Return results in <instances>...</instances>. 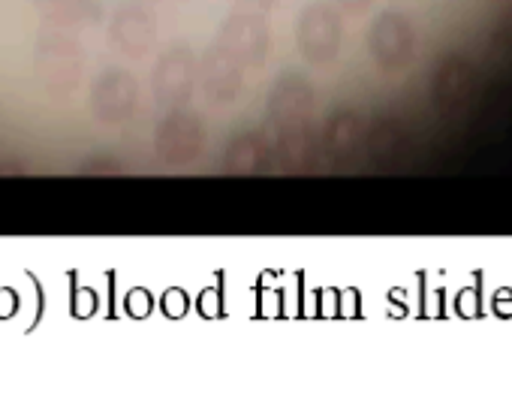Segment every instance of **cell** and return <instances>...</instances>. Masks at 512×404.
<instances>
[{
  "label": "cell",
  "mask_w": 512,
  "mask_h": 404,
  "mask_svg": "<svg viewBox=\"0 0 512 404\" xmlns=\"http://www.w3.org/2000/svg\"><path fill=\"white\" fill-rule=\"evenodd\" d=\"M296 40L308 61H314V64L332 61L344 40V25H341L338 10L329 4H311L299 19Z\"/></svg>",
  "instance_id": "obj_1"
},
{
  "label": "cell",
  "mask_w": 512,
  "mask_h": 404,
  "mask_svg": "<svg viewBox=\"0 0 512 404\" xmlns=\"http://www.w3.org/2000/svg\"><path fill=\"white\" fill-rule=\"evenodd\" d=\"M368 49L371 58L383 67V70H401L410 64L413 49H416V34L407 16L401 13H383L368 34Z\"/></svg>",
  "instance_id": "obj_2"
},
{
  "label": "cell",
  "mask_w": 512,
  "mask_h": 404,
  "mask_svg": "<svg viewBox=\"0 0 512 404\" xmlns=\"http://www.w3.org/2000/svg\"><path fill=\"white\" fill-rule=\"evenodd\" d=\"M272 37L263 19L256 16H232L220 34V52H226L235 64L241 67H256L263 64V58L269 55Z\"/></svg>",
  "instance_id": "obj_3"
},
{
  "label": "cell",
  "mask_w": 512,
  "mask_h": 404,
  "mask_svg": "<svg viewBox=\"0 0 512 404\" xmlns=\"http://www.w3.org/2000/svg\"><path fill=\"white\" fill-rule=\"evenodd\" d=\"M79 46L67 37H49L37 46V76L40 82L55 91V94H67L76 82H79Z\"/></svg>",
  "instance_id": "obj_4"
},
{
  "label": "cell",
  "mask_w": 512,
  "mask_h": 404,
  "mask_svg": "<svg viewBox=\"0 0 512 404\" xmlns=\"http://www.w3.org/2000/svg\"><path fill=\"white\" fill-rule=\"evenodd\" d=\"M196 88V61L187 49L166 52L154 67V97L163 106H181Z\"/></svg>",
  "instance_id": "obj_5"
},
{
  "label": "cell",
  "mask_w": 512,
  "mask_h": 404,
  "mask_svg": "<svg viewBox=\"0 0 512 404\" xmlns=\"http://www.w3.org/2000/svg\"><path fill=\"white\" fill-rule=\"evenodd\" d=\"M136 97H139L136 79L124 70H112L103 79H97L91 91V109L100 121L118 124L130 118V112L136 109Z\"/></svg>",
  "instance_id": "obj_6"
},
{
  "label": "cell",
  "mask_w": 512,
  "mask_h": 404,
  "mask_svg": "<svg viewBox=\"0 0 512 404\" xmlns=\"http://www.w3.org/2000/svg\"><path fill=\"white\" fill-rule=\"evenodd\" d=\"M314 109V88L302 76H284L272 97H269V115L278 130H299Z\"/></svg>",
  "instance_id": "obj_7"
},
{
  "label": "cell",
  "mask_w": 512,
  "mask_h": 404,
  "mask_svg": "<svg viewBox=\"0 0 512 404\" xmlns=\"http://www.w3.org/2000/svg\"><path fill=\"white\" fill-rule=\"evenodd\" d=\"M154 145L166 163H187L202 151V124L193 115L172 112L154 136Z\"/></svg>",
  "instance_id": "obj_8"
},
{
  "label": "cell",
  "mask_w": 512,
  "mask_h": 404,
  "mask_svg": "<svg viewBox=\"0 0 512 404\" xmlns=\"http://www.w3.org/2000/svg\"><path fill=\"white\" fill-rule=\"evenodd\" d=\"M154 37H157V22L145 7L133 4V7L118 10V16L112 22V43L124 55H130V58L145 55L154 46Z\"/></svg>",
  "instance_id": "obj_9"
},
{
  "label": "cell",
  "mask_w": 512,
  "mask_h": 404,
  "mask_svg": "<svg viewBox=\"0 0 512 404\" xmlns=\"http://www.w3.org/2000/svg\"><path fill=\"white\" fill-rule=\"evenodd\" d=\"M202 91L211 103H232L241 91V64H235L226 52L214 49L196 70Z\"/></svg>",
  "instance_id": "obj_10"
},
{
  "label": "cell",
  "mask_w": 512,
  "mask_h": 404,
  "mask_svg": "<svg viewBox=\"0 0 512 404\" xmlns=\"http://www.w3.org/2000/svg\"><path fill=\"white\" fill-rule=\"evenodd\" d=\"M476 88V70L464 58H449L434 76V103L443 112L461 109Z\"/></svg>",
  "instance_id": "obj_11"
},
{
  "label": "cell",
  "mask_w": 512,
  "mask_h": 404,
  "mask_svg": "<svg viewBox=\"0 0 512 404\" xmlns=\"http://www.w3.org/2000/svg\"><path fill=\"white\" fill-rule=\"evenodd\" d=\"M269 160H272L269 142L263 136H256V133H247V136H238L229 145L226 169L235 172V175H260V172H266Z\"/></svg>",
  "instance_id": "obj_12"
},
{
  "label": "cell",
  "mask_w": 512,
  "mask_h": 404,
  "mask_svg": "<svg viewBox=\"0 0 512 404\" xmlns=\"http://www.w3.org/2000/svg\"><path fill=\"white\" fill-rule=\"evenodd\" d=\"M365 142V130H362V121L356 115H338L332 124H329V133H326V148L335 160H350Z\"/></svg>",
  "instance_id": "obj_13"
},
{
  "label": "cell",
  "mask_w": 512,
  "mask_h": 404,
  "mask_svg": "<svg viewBox=\"0 0 512 404\" xmlns=\"http://www.w3.org/2000/svg\"><path fill=\"white\" fill-rule=\"evenodd\" d=\"M37 7L61 22H79L88 10V0H37Z\"/></svg>",
  "instance_id": "obj_14"
},
{
  "label": "cell",
  "mask_w": 512,
  "mask_h": 404,
  "mask_svg": "<svg viewBox=\"0 0 512 404\" xmlns=\"http://www.w3.org/2000/svg\"><path fill=\"white\" fill-rule=\"evenodd\" d=\"M338 4L344 10H350V13H362V10H368L374 4V0H338Z\"/></svg>",
  "instance_id": "obj_15"
},
{
  "label": "cell",
  "mask_w": 512,
  "mask_h": 404,
  "mask_svg": "<svg viewBox=\"0 0 512 404\" xmlns=\"http://www.w3.org/2000/svg\"><path fill=\"white\" fill-rule=\"evenodd\" d=\"M247 4H256V7H269L272 0H247Z\"/></svg>",
  "instance_id": "obj_16"
}]
</instances>
